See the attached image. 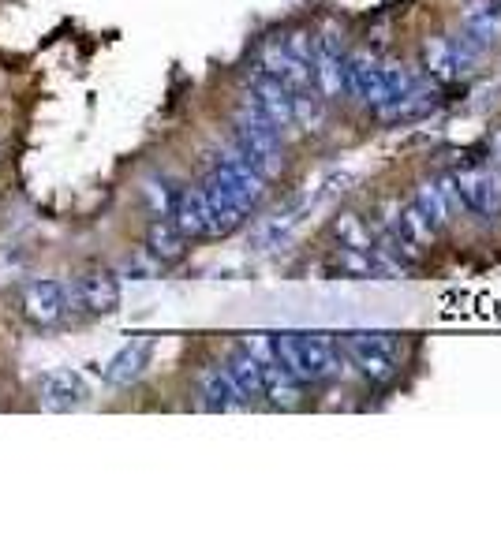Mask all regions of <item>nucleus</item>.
<instances>
[{
    "instance_id": "nucleus-1",
    "label": "nucleus",
    "mask_w": 501,
    "mask_h": 560,
    "mask_svg": "<svg viewBox=\"0 0 501 560\" xmlns=\"http://www.w3.org/2000/svg\"><path fill=\"white\" fill-rule=\"evenodd\" d=\"M273 359L303 385L341 378L344 366H348L337 336L330 333H277L273 336Z\"/></svg>"
},
{
    "instance_id": "nucleus-2",
    "label": "nucleus",
    "mask_w": 501,
    "mask_h": 560,
    "mask_svg": "<svg viewBox=\"0 0 501 560\" xmlns=\"http://www.w3.org/2000/svg\"><path fill=\"white\" fill-rule=\"evenodd\" d=\"M341 355L348 366H356L371 385H393L404 370V344L397 333H378V329H356V333L337 336Z\"/></svg>"
},
{
    "instance_id": "nucleus-3",
    "label": "nucleus",
    "mask_w": 501,
    "mask_h": 560,
    "mask_svg": "<svg viewBox=\"0 0 501 560\" xmlns=\"http://www.w3.org/2000/svg\"><path fill=\"white\" fill-rule=\"evenodd\" d=\"M285 131L273 124L266 112H258L251 101H244V109L236 112V154L255 168L258 176H273L281 168V150H285Z\"/></svg>"
},
{
    "instance_id": "nucleus-4",
    "label": "nucleus",
    "mask_w": 501,
    "mask_h": 560,
    "mask_svg": "<svg viewBox=\"0 0 501 560\" xmlns=\"http://www.w3.org/2000/svg\"><path fill=\"white\" fill-rule=\"evenodd\" d=\"M449 183H453L457 202L468 213L483 217V221L501 217V176L494 168H464Z\"/></svg>"
},
{
    "instance_id": "nucleus-5",
    "label": "nucleus",
    "mask_w": 501,
    "mask_h": 560,
    "mask_svg": "<svg viewBox=\"0 0 501 560\" xmlns=\"http://www.w3.org/2000/svg\"><path fill=\"white\" fill-rule=\"evenodd\" d=\"M247 101H251L258 112H266L281 131L296 127V101H292V90H288L277 75H270L266 68H255L247 75Z\"/></svg>"
},
{
    "instance_id": "nucleus-6",
    "label": "nucleus",
    "mask_w": 501,
    "mask_h": 560,
    "mask_svg": "<svg viewBox=\"0 0 501 560\" xmlns=\"http://www.w3.org/2000/svg\"><path fill=\"white\" fill-rule=\"evenodd\" d=\"M479 53L483 49L472 38H464V34H457V38H434L427 45V68L438 79H457V75H464V71L472 68Z\"/></svg>"
},
{
    "instance_id": "nucleus-7",
    "label": "nucleus",
    "mask_w": 501,
    "mask_h": 560,
    "mask_svg": "<svg viewBox=\"0 0 501 560\" xmlns=\"http://www.w3.org/2000/svg\"><path fill=\"white\" fill-rule=\"evenodd\" d=\"M38 396L45 411H75L90 400V389L75 370H49L38 378Z\"/></svg>"
},
{
    "instance_id": "nucleus-8",
    "label": "nucleus",
    "mask_w": 501,
    "mask_h": 560,
    "mask_svg": "<svg viewBox=\"0 0 501 560\" xmlns=\"http://www.w3.org/2000/svg\"><path fill=\"white\" fill-rule=\"evenodd\" d=\"M169 217L176 221V228H180L187 239H206V236L217 239V221H214V213H210L206 195H202V187H187V191H180V198H176V206H172Z\"/></svg>"
},
{
    "instance_id": "nucleus-9",
    "label": "nucleus",
    "mask_w": 501,
    "mask_h": 560,
    "mask_svg": "<svg viewBox=\"0 0 501 560\" xmlns=\"http://www.w3.org/2000/svg\"><path fill=\"white\" fill-rule=\"evenodd\" d=\"M23 310H27L30 322L38 325L60 322V314L68 310V288L53 277L30 280L27 288H23Z\"/></svg>"
},
{
    "instance_id": "nucleus-10",
    "label": "nucleus",
    "mask_w": 501,
    "mask_h": 560,
    "mask_svg": "<svg viewBox=\"0 0 501 560\" xmlns=\"http://www.w3.org/2000/svg\"><path fill=\"white\" fill-rule=\"evenodd\" d=\"M344 49L333 34H322L311 53V68H315V90L322 98H337L344 90Z\"/></svg>"
},
{
    "instance_id": "nucleus-11",
    "label": "nucleus",
    "mask_w": 501,
    "mask_h": 560,
    "mask_svg": "<svg viewBox=\"0 0 501 560\" xmlns=\"http://www.w3.org/2000/svg\"><path fill=\"white\" fill-rule=\"evenodd\" d=\"M75 292H79V307L90 310V314H113L120 307V280L101 266L86 269Z\"/></svg>"
},
{
    "instance_id": "nucleus-12",
    "label": "nucleus",
    "mask_w": 501,
    "mask_h": 560,
    "mask_svg": "<svg viewBox=\"0 0 501 560\" xmlns=\"http://www.w3.org/2000/svg\"><path fill=\"white\" fill-rule=\"evenodd\" d=\"M199 396L206 411H244V392L232 385L225 366H206L199 374Z\"/></svg>"
},
{
    "instance_id": "nucleus-13",
    "label": "nucleus",
    "mask_w": 501,
    "mask_h": 560,
    "mask_svg": "<svg viewBox=\"0 0 501 560\" xmlns=\"http://www.w3.org/2000/svg\"><path fill=\"white\" fill-rule=\"evenodd\" d=\"M460 34L472 38L479 49H487L501 38V4L498 0H472L464 8V23H460Z\"/></svg>"
},
{
    "instance_id": "nucleus-14",
    "label": "nucleus",
    "mask_w": 501,
    "mask_h": 560,
    "mask_svg": "<svg viewBox=\"0 0 501 560\" xmlns=\"http://www.w3.org/2000/svg\"><path fill=\"white\" fill-rule=\"evenodd\" d=\"M154 359V340H131L128 348H120L113 355V363L105 370V381L109 385H131L146 374V366Z\"/></svg>"
},
{
    "instance_id": "nucleus-15",
    "label": "nucleus",
    "mask_w": 501,
    "mask_h": 560,
    "mask_svg": "<svg viewBox=\"0 0 501 560\" xmlns=\"http://www.w3.org/2000/svg\"><path fill=\"white\" fill-rule=\"evenodd\" d=\"M453 202H457V195H453V183L445 180V183H423L419 187V195H416V206L419 213H423V221L438 232V228H445L449 224V213H453Z\"/></svg>"
},
{
    "instance_id": "nucleus-16",
    "label": "nucleus",
    "mask_w": 501,
    "mask_h": 560,
    "mask_svg": "<svg viewBox=\"0 0 501 560\" xmlns=\"http://www.w3.org/2000/svg\"><path fill=\"white\" fill-rule=\"evenodd\" d=\"M300 389H303V381L292 378L277 359H266V363H262V396H266L270 404L296 407L300 404Z\"/></svg>"
},
{
    "instance_id": "nucleus-17",
    "label": "nucleus",
    "mask_w": 501,
    "mask_h": 560,
    "mask_svg": "<svg viewBox=\"0 0 501 560\" xmlns=\"http://www.w3.org/2000/svg\"><path fill=\"white\" fill-rule=\"evenodd\" d=\"M146 251L154 254L158 262H176L187 251V236L176 228L172 217H158V221L150 224V232H146Z\"/></svg>"
},
{
    "instance_id": "nucleus-18",
    "label": "nucleus",
    "mask_w": 501,
    "mask_h": 560,
    "mask_svg": "<svg viewBox=\"0 0 501 560\" xmlns=\"http://www.w3.org/2000/svg\"><path fill=\"white\" fill-rule=\"evenodd\" d=\"M225 370H229L232 385L244 392V400L251 404V400H262V363H258L251 351H232L229 363H225Z\"/></svg>"
},
{
    "instance_id": "nucleus-19",
    "label": "nucleus",
    "mask_w": 501,
    "mask_h": 560,
    "mask_svg": "<svg viewBox=\"0 0 501 560\" xmlns=\"http://www.w3.org/2000/svg\"><path fill=\"white\" fill-rule=\"evenodd\" d=\"M337 239H341V247H371V243H374L371 232L359 224L356 213H348V217H341V221H337Z\"/></svg>"
},
{
    "instance_id": "nucleus-20",
    "label": "nucleus",
    "mask_w": 501,
    "mask_h": 560,
    "mask_svg": "<svg viewBox=\"0 0 501 560\" xmlns=\"http://www.w3.org/2000/svg\"><path fill=\"white\" fill-rule=\"evenodd\" d=\"M146 198H150V206H154L158 217H169L172 206H176V198H180V191H172V187L154 180V183H146Z\"/></svg>"
},
{
    "instance_id": "nucleus-21",
    "label": "nucleus",
    "mask_w": 501,
    "mask_h": 560,
    "mask_svg": "<svg viewBox=\"0 0 501 560\" xmlns=\"http://www.w3.org/2000/svg\"><path fill=\"white\" fill-rule=\"evenodd\" d=\"M158 266H161V262L150 251H135L128 262H124V277L146 280V277H154V273H158Z\"/></svg>"
},
{
    "instance_id": "nucleus-22",
    "label": "nucleus",
    "mask_w": 501,
    "mask_h": 560,
    "mask_svg": "<svg viewBox=\"0 0 501 560\" xmlns=\"http://www.w3.org/2000/svg\"><path fill=\"white\" fill-rule=\"evenodd\" d=\"M494 154H498V161H501V139H498V142H494Z\"/></svg>"
}]
</instances>
